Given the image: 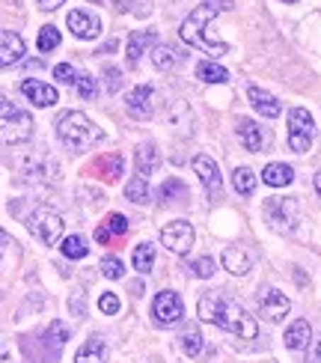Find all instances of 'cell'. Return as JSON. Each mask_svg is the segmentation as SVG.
<instances>
[{"mask_svg": "<svg viewBox=\"0 0 321 363\" xmlns=\"http://www.w3.org/2000/svg\"><path fill=\"white\" fill-rule=\"evenodd\" d=\"M315 138V123L307 108H292L288 111V149L292 152H307Z\"/></svg>", "mask_w": 321, "mask_h": 363, "instance_id": "cell-7", "label": "cell"}, {"mask_svg": "<svg viewBox=\"0 0 321 363\" xmlns=\"http://www.w3.org/2000/svg\"><path fill=\"white\" fill-rule=\"evenodd\" d=\"M315 191H318V196H321V173H315Z\"/></svg>", "mask_w": 321, "mask_h": 363, "instance_id": "cell-51", "label": "cell"}, {"mask_svg": "<svg viewBox=\"0 0 321 363\" xmlns=\"http://www.w3.org/2000/svg\"><path fill=\"white\" fill-rule=\"evenodd\" d=\"M101 274L111 277V280H122L125 277V268H122V262L116 256H107V259H101Z\"/></svg>", "mask_w": 321, "mask_h": 363, "instance_id": "cell-35", "label": "cell"}, {"mask_svg": "<svg viewBox=\"0 0 321 363\" xmlns=\"http://www.w3.org/2000/svg\"><path fill=\"white\" fill-rule=\"evenodd\" d=\"M196 78L205 81V84H226L229 72L223 66H218V63H205V60H203V63L196 66Z\"/></svg>", "mask_w": 321, "mask_h": 363, "instance_id": "cell-27", "label": "cell"}, {"mask_svg": "<svg viewBox=\"0 0 321 363\" xmlns=\"http://www.w3.org/2000/svg\"><path fill=\"white\" fill-rule=\"evenodd\" d=\"M238 138H241V143H244L247 152H262L265 138H262V131L250 123V119H238Z\"/></svg>", "mask_w": 321, "mask_h": 363, "instance_id": "cell-23", "label": "cell"}, {"mask_svg": "<svg viewBox=\"0 0 321 363\" xmlns=\"http://www.w3.org/2000/svg\"><path fill=\"white\" fill-rule=\"evenodd\" d=\"M125 108L134 119H152V113H155V89H152L149 84L134 86L128 93V99H125Z\"/></svg>", "mask_w": 321, "mask_h": 363, "instance_id": "cell-11", "label": "cell"}, {"mask_svg": "<svg viewBox=\"0 0 321 363\" xmlns=\"http://www.w3.org/2000/svg\"><path fill=\"white\" fill-rule=\"evenodd\" d=\"M111 51H116V39H111V42H107V45H104V48H101L98 54H111Z\"/></svg>", "mask_w": 321, "mask_h": 363, "instance_id": "cell-48", "label": "cell"}, {"mask_svg": "<svg viewBox=\"0 0 321 363\" xmlns=\"http://www.w3.org/2000/svg\"><path fill=\"white\" fill-rule=\"evenodd\" d=\"M161 245H167L173 253L188 256V250L193 247V226L188 220H173L161 230Z\"/></svg>", "mask_w": 321, "mask_h": 363, "instance_id": "cell-8", "label": "cell"}, {"mask_svg": "<svg viewBox=\"0 0 321 363\" xmlns=\"http://www.w3.org/2000/svg\"><path fill=\"white\" fill-rule=\"evenodd\" d=\"M72 310L78 313V315H84V304H81V298H74V301H72Z\"/></svg>", "mask_w": 321, "mask_h": 363, "instance_id": "cell-49", "label": "cell"}, {"mask_svg": "<svg viewBox=\"0 0 321 363\" xmlns=\"http://www.w3.org/2000/svg\"><path fill=\"white\" fill-rule=\"evenodd\" d=\"M69 30L78 39H96L101 33V21H98V15L86 12V9H72L69 12Z\"/></svg>", "mask_w": 321, "mask_h": 363, "instance_id": "cell-12", "label": "cell"}, {"mask_svg": "<svg viewBox=\"0 0 321 363\" xmlns=\"http://www.w3.org/2000/svg\"><path fill=\"white\" fill-rule=\"evenodd\" d=\"M24 39L12 30H0V69L4 66H15L24 57Z\"/></svg>", "mask_w": 321, "mask_h": 363, "instance_id": "cell-14", "label": "cell"}, {"mask_svg": "<svg viewBox=\"0 0 321 363\" xmlns=\"http://www.w3.org/2000/svg\"><path fill=\"white\" fill-rule=\"evenodd\" d=\"M54 78L63 81V84H74V81H78V72H74L69 63H60V66L54 69Z\"/></svg>", "mask_w": 321, "mask_h": 363, "instance_id": "cell-41", "label": "cell"}, {"mask_svg": "<svg viewBox=\"0 0 321 363\" xmlns=\"http://www.w3.org/2000/svg\"><path fill=\"white\" fill-rule=\"evenodd\" d=\"M66 340H69V328H66L63 322H51V328L45 330V349L54 352V354L63 352Z\"/></svg>", "mask_w": 321, "mask_h": 363, "instance_id": "cell-25", "label": "cell"}, {"mask_svg": "<svg viewBox=\"0 0 321 363\" xmlns=\"http://www.w3.org/2000/svg\"><path fill=\"white\" fill-rule=\"evenodd\" d=\"M200 319L208 325H218L226 334H235L241 340H256L259 337V322L250 315V310H244L235 298H226L220 289L205 292L196 304Z\"/></svg>", "mask_w": 321, "mask_h": 363, "instance_id": "cell-1", "label": "cell"}, {"mask_svg": "<svg viewBox=\"0 0 321 363\" xmlns=\"http://www.w3.org/2000/svg\"><path fill=\"white\" fill-rule=\"evenodd\" d=\"M211 4H218L220 9H229V6H232V0H211Z\"/></svg>", "mask_w": 321, "mask_h": 363, "instance_id": "cell-50", "label": "cell"}, {"mask_svg": "<svg viewBox=\"0 0 321 363\" xmlns=\"http://www.w3.org/2000/svg\"><path fill=\"white\" fill-rule=\"evenodd\" d=\"M74 86H78L81 99H96V78H93V74H78Z\"/></svg>", "mask_w": 321, "mask_h": 363, "instance_id": "cell-37", "label": "cell"}, {"mask_svg": "<svg viewBox=\"0 0 321 363\" xmlns=\"http://www.w3.org/2000/svg\"><path fill=\"white\" fill-rule=\"evenodd\" d=\"M93 4H101V0H93Z\"/></svg>", "mask_w": 321, "mask_h": 363, "instance_id": "cell-53", "label": "cell"}, {"mask_svg": "<svg viewBox=\"0 0 321 363\" xmlns=\"http://www.w3.org/2000/svg\"><path fill=\"white\" fill-rule=\"evenodd\" d=\"M96 170H101L107 182H116L122 176V155H101L96 161Z\"/></svg>", "mask_w": 321, "mask_h": 363, "instance_id": "cell-28", "label": "cell"}, {"mask_svg": "<svg viewBox=\"0 0 321 363\" xmlns=\"http://www.w3.org/2000/svg\"><path fill=\"white\" fill-rule=\"evenodd\" d=\"M98 310H101L104 315H116V313H119V298H116L113 292H104V295L98 298Z\"/></svg>", "mask_w": 321, "mask_h": 363, "instance_id": "cell-40", "label": "cell"}, {"mask_svg": "<svg viewBox=\"0 0 321 363\" xmlns=\"http://www.w3.org/2000/svg\"><path fill=\"white\" fill-rule=\"evenodd\" d=\"M60 247H63V256H69V259H84V256H86V241L81 238V235H69V238H63V245H60Z\"/></svg>", "mask_w": 321, "mask_h": 363, "instance_id": "cell-32", "label": "cell"}, {"mask_svg": "<svg viewBox=\"0 0 321 363\" xmlns=\"http://www.w3.org/2000/svg\"><path fill=\"white\" fill-rule=\"evenodd\" d=\"M310 340H312V328H310V322H307V319L292 322V325H288V330H286V337H283L286 349H292V352L307 349Z\"/></svg>", "mask_w": 321, "mask_h": 363, "instance_id": "cell-19", "label": "cell"}, {"mask_svg": "<svg viewBox=\"0 0 321 363\" xmlns=\"http://www.w3.org/2000/svg\"><path fill=\"white\" fill-rule=\"evenodd\" d=\"M21 93L36 104V108H51V104H57L60 101V96H57V89L51 86V84H42V81H36V78H27V81H21Z\"/></svg>", "mask_w": 321, "mask_h": 363, "instance_id": "cell-13", "label": "cell"}, {"mask_svg": "<svg viewBox=\"0 0 321 363\" xmlns=\"http://www.w3.org/2000/svg\"><path fill=\"white\" fill-rule=\"evenodd\" d=\"M218 12H223V9H220L218 4H211V0H205V4L196 6V9L188 15V18L181 21V30H179L181 42L191 45V48H196V51H205V54H211V57L229 54V45H226V42L208 36V24L214 21V15H218Z\"/></svg>", "mask_w": 321, "mask_h": 363, "instance_id": "cell-2", "label": "cell"}, {"mask_svg": "<svg viewBox=\"0 0 321 363\" xmlns=\"http://www.w3.org/2000/svg\"><path fill=\"white\" fill-rule=\"evenodd\" d=\"M193 170H196V176H200V182L205 185L208 194H218L223 188V179L218 173V164H214L208 155H196L193 158Z\"/></svg>", "mask_w": 321, "mask_h": 363, "instance_id": "cell-15", "label": "cell"}, {"mask_svg": "<svg viewBox=\"0 0 321 363\" xmlns=\"http://www.w3.org/2000/svg\"><path fill=\"white\" fill-rule=\"evenodd\" d=\"M247 96H250V101H253V108H256L259 113H262V116L277 119V116L283 113V104L277 101V96L265 93L262 86H250V89H247Z\"/></svg>", "mask_w": 321, "mask_h": 363, "instance_id": "cell-17", "label": "cell"}, {"mask_svg": "<svg viewBox=\"0 0 321 363\" xmlns=\"http://www.w3.org/2000/svg\"><path fill=\"white\" fill-rule=\"evenodd\" d=\"M36 45H39V51H54L57 45H60V30L54 27V24H45L42 30H39V39H36Z\"/></svg>", "mask_w": 321, "mask_h": 363, "instance_id": "cell-33", "label": "cell"}, {"mask_svg": "<svg viewBox=\"0 0 321 363\" xmlns=\"http://www.w3.org/2000/svg\"><path fill=\"white\" fill-rule=\"evenodd\" d=\"M152 313H155V322L167 328V325L181 322V315H185V304H181L179 292L167 289V292H158L155 304H152Z\"/></svg>", "mask_w": 321, "mask_h": 363, "instance_id": "cell-9", "label": "cell"}, {"mask_svg": "<svg viewBox=\"0 0 321 363\" xmlns=\"http://www.w3.org/2000/svg\"><path fill=\"white\" fill-rule=\"evenodd\" d=\"M6 360H9V345L4 337H0V363H6Z\"/></svg>", "mask_w": 321, "mask_h": 363, "instance_id": "cell-45", "label": "cell"}, {"mask_svg": "<svg viewBox=\"0 0 321 363\" xmlns=\"http://www.w3.org/2000/svg\"><path fill=\"white\" fill-rule=\"evenodd\" d=\"M96 241H98V245H107V241H111V233H107L104 226H98V230H96Z\"/></svg>", "mask_w": 321, "mask_h": 363, "instance_id": "cell-44", "label": "cell"}, {"mask_svg": "<svg viewBox=\"0 0 321 363\" xmlns=\"http://www.w3.org/2000/svg\"><path fill=\"white\" fill-rule=\"evenodd\" d=\"M152 265H155V247L152 245H137L134 247V268L140 271V274H149Z\"/></svg>", "mask_w": 321, "mask_h": 363, "instance_id": "cell-30", "label": "cell"}, {"mask_svg": "<svg viewBox=\"0 0 321 363\" xmlns=\"http://www.w3.org/2000/svg\"><path fill=\"white\" fill-rule=\"evenodd\" d=\"M125 196H128L131 203H137V206H146V203H149V188H146V179H143V176L131 179L128 185H125Z\"/></svg>", "mask_w": 321, "mask_h": 363, "instance_id": "cell-31", "label": "cell"}, {"mask_svg": "<svg viewBox=\"0 0 321 363\" xmlns=\"http://www.w3.org/2000/svg\"><path fill=\"white\" fill-rule=\"evenodd\" d=\"M104 230L111 233V235H125L128 233V218L125 215H111L104 223Z\"/></svg>", "mask_w": 321, "mask_h": 363, "instance_id": "cell-39", "label": "cell"}, {"mask_svg": "<svg viewBox=\"0 0 321 363\" xmlns=\"http://www.w3.org/2000/svg\"><path fill=\"white\" fill-rule=\"evenodd\" d=\"M104 86H107V93H119V86H122V72L116 66H104Z\"/></svg>", "mask_w": 321, "mask_h": 363, "instance_id": "cell-36", "label": "cell"}, {"mask_svg": "<svg viewBox=\"0 0 321 363\" xmlns=\"http://www.w3.org/2000/svg\"><path fill=\"white\" fill-rule=\"evenodd\" d=\"M185 194H188V188L181 185L179 179H170V182H164V188H161V203H176Z\"/></svg>", "mask_w": 321, "mask_h": 363, "instance_id": "cell-34", "label": "cell"}, {"mask_svg": "<svg viewBox=\"0 0 321 363\" xmlns=\"http://www.w3.org/2000/svg\"><path fill=\"white\" fill-rule=\"evenodd\" d=\"M262 179L271 188H286V185L295 182V170L288 167V164H268V167L262 170Z\"/></svg>", "mask_w": 321, "mask_h": 363, "instance_id": "cell-24", "label": "cell"}, {"mask_svg": "<svg viewBox=\"0 0 321 363\" xmlns=\"http://www.w3.org/2000/svg\"><path fill=\"white\" fill-rule=\"evenodd\" d=\"M179 340H181V352H185V354L196 357L203 352V334H200V328H196V325H188L185 330H181Z\"/></svg>", "mask_w": 321, "mask_h": 363, "instance_id": "cell-26", "label": "cell"}, {"mask_svg": "<svg viewBox=\"0 0 321 363\" xmlns=\"http://www.w3.org/2000/svg\"><path fill=\"white\" fill-rule=\"evenodd\" d=\"M232 188H235L241 196H250V194L256 191V176H253V170H250V167H238V170L232 173Z\"/></svg>", "mask_w": 321, "mask_h": 363, "instance_id": "cell-29", "label": "cell"}, {"mask_svg": "<svg viewBox=\"0 0 321 363\" xmlns=\"http://www.w3.org/2000/svg\"><path fill=\"white\" fill-rule=\"evenodd\" d=\"M158 45V36L152 30H134L128 36V66H137L146 48H155Z\"/></svg>", "mask_w": 321, "mask_h": 363, "instance_id": "cell-18", "label": "cell"}, {"mask_svg": "<svg viewBox=\"0 0 321 363\" xmlns=\"http://www.w3.org/2000/svg\"><path fill=\"white\" fill-rule=\"evenodd\" d=\"M288 310H292V301H288L283 292L271 289V286H265L262 292H259V315H265L268 322H283Z\"/></svg>", "mask_w": 321, "mask_h": 363, "instance_id": "cell-10", "label": "cell"}, {"mask_svg": "<svg viewBox=\"0 0 321 363\" xmlns=\"http://www.w3.org/2000/svg\"><path fill=\"white\" fill-rule=\"evenodd\" d=\"M33 138V116L0 93V143L18 146Z\"/></svg>", "mask_w": 321, "mask_h": 363, "instance_id": "cell-4", "label": "cell"}, {"mask_svg": "<svg viewBox=\"0 0 321 363\" xmlns=\"http://www.w3.org/2000/svg\"><path fill=\"white\" fill-rule=\"evenodd\" d=\"M113 6H116L119 12H128V9L134 6V0H113Z\"/></svg>", "mask_w": 321, "mask_h": 363, "instance_id": "cell-46", "label": "cell"}, {"mask_svg": "<svg viewBox=\"0 0 321 363\" xmlns=\"http://www.w3.org/2000/svg\"><path fill=\"white\" fill-rule=\"evenodd\" d=\"M265 220L277 233H295L300 223V203L295 196H271L265 200Z\"/></svg>", "mask_w": 321, "mask_h": 363, "instance_id": "cell-5", "label": "cell"}, {"mask_svg": "<svg viewBox=\"0 0 321 363\" xmlns=\"http://www.w3.org/2000/svg\"><path fill=\"white\" fill-rule=\"evenodd\" d=\"M283 4H298V0H283Z\"/></svg>", "mask_w": 321, "mask_h": 363, "instance_id": "cell-52", "label": "cell"}, {"mask_svg": "<svg viewBox=\"0 0 321 363\" xmlns=\"http://www.w3.org/2000/svg\"><path fill=\"white\" fill-rule=\"evenodd\" d=\"M134 161H137V170H140L143 179L152 176V173H158V167H161V155H158V149L152 146V143H140V146H137Z\"/></svg>", "mask_w": 321, "mask_h": 363, "instance_id": "cell-20", "label": "cell"}, {"mask_svg": "<svg viewBox=\"0 0 321 363\" xmlns=\"http://www.w3.org/2000/svg\"><path fill=\"white\" fill-rule=\"evenodd\" d=\"M6 245H9V238H6V233L0 230V259H4V250H6Z\"/></svg>", "mask_w": 321, "mask_h": 363, "instance_id": "cell-47", "label": "cell"}, {"mask_svg": "<svg viewBox=\"0 0 321 363\" xmlns=\"http://www.w3.org/2000/svg\"><path fill=\"white\" fill-rule=\"evenodd\" d=\"M74 363H107V342L101 337L86 340L74 354Z\"/></svg>", "mask_w": 321, "mask_h": 363, "instance_id": "cell-21", "label": "cell"}, {"mask_svg": "<svg viewBox=\"0 0 321 363\" xmlns=\"http://www.w3.org/2000/svg\"><path fill=\"white\" fill-rule=\"evenodd\" d=\"M191 271H193V277H211L214 274V259L211 256H200V259L191 262Z\"/></svg>", "mask_w": 321, "mask_h": 363, "instance_id": "cell-38", "label": "cell"}, {"mask_svg": "<svg viewBox=\"0 0 321 363\" xmlns=\"http://www.w3.org/2000/svg\"><path fill=\"white\" fill-rule=\"evenodd\" d=\"M181 60H185V54H179L176 48H170V45H155V48H152V63H155L158 72L176 69Z\"/></svg>", "mask_w": 321, "mask_h": 363, "instance_id": "cell-22", "label": "cell"}, {"mask_svg": "<svg viewBox=\"0 0 321 363\" xmlns=\"http://www.w3.org/2000/svg\"><path fill=\"white\" fill-rule=\"evenodd\" d=\"M39 4V9H45V12H54V9H60L66 4V0H36Z\"/></svg>", "mask_w": 321, "mask_h": 363, "instance_id": "cell-43", "label": "cell"}, {"mask_svg": "<svg viewBox=\"0 0 321 363\" xmlns=\"http://www.w3.org/2000/svg\"><path fill=\"white\" fill-rule=\"evenodd\" d=\"M223 268L229 271V274H235V277H244L247 271L253 268V259H250V253L238 247V245H229L223 250Z\"/></svg>", "mask_w": 321, "mask_h": 363, "instance_id": "cell-16", "label": "cell"}, {"mask_svg": "<svg viewBox=\"0 0 321 363\" xmlns=\"http://www.w3.org/2000/svg\"><path fill=\"white\" fill-rule=\"evenodd\" d=\"M307 363H321V337H318V340H312L310 352H307Z\"/></svg>", "mask_w": 321, "mask_h": 363, "instance_id": "cell-42", "label": "cell"}, {"mask_svg": "<svg viewBox=\"0 0 321 363\" xmlns=\"http://www.w3.org/2000/svg\"><path fill=\"white\" fill-rule=\"evenodd\" d=\"M57 134L69 149H89L93 143L104 140V131L81 111H66L57 119Z\"/></svg>", "mask_w": 321, "mask_h": 363, "instance_id": "cell-3", "label": "cell"}, {"mask_svg": "<svg viewBox=\"0 0 321 363\" xmlns=\"http://www.w3.org/2000/svg\"><path fill=\"white\" fill-rule=\"evenodd\" d=\"M63 226H66L63 215H57L48 206H39L27 215V230L33 233L42 245H57V241L63 238Z\"/></svg>", "mask_w": 321, "mask_h": 363, "instance_id": "cell-6", "label": "cell"}]
</instances>
